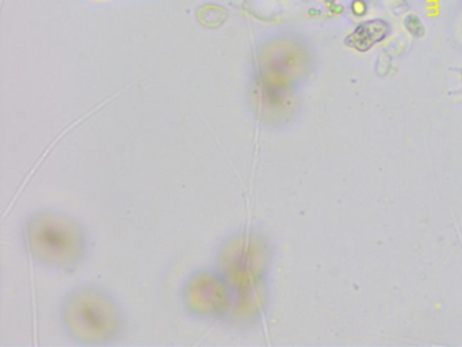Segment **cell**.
I'll return each mask as SVG.
<instances>
[{"instance_id":"cell-3","label":"cell","mask_w":462,"mask_h":347,"mask_svg":"<svg viewBox=\"0 0 462 347\" xmlns=\"http://www.w3.org/2000/svg\"><path fill=\"white\" fill-rule=\"evenodd\" d=\"M267 250L261 235L254 230L240 231L223 241L215 253V269L233 290L247 289L263 284Z\"/></svg>"},{"instance_id":"cell-6","label":"cell","mask_w":462,"mask_h":347,"mask_svg":"<svg viewBox=\"0 0 462 347\" xmlns=\"http://www.w3.org/2000/svg\"><path fill=\"white\" fill-rule=\"evenodd\" d=\"M404 27L415 37H422L425 35V27H423L422 20L417 15L411 14L405 17Z\"/></svg>"},{"instance_id":"cell-1","label":"cell","mask_w":462,"mask_h":347,"mask_svg":"<svg viewBox=\"0 0 462 347\" xmlns=\"http://www.w3.org/2000/svg\"><path fill=\"white\" fill-rule=\"evenodd\" d=\"M23 244L40 266L74 272L86 259L89 236L76 218L58 210L41 209L25 221Z\"/></svg>"},{"instance_id":"cell-2","label":"cell","mask_w":462,"mask_h":347,"mask_svg":"<svg viewBox=\"0 0 462 347\" xmlns=\"http://www.w3.org/2000/svg\"><path fill=\"white\" fill-rule=\"evenodd\" d=\"M64 333L83 346L112 344L124 333V313L117 300L98 285L71 290L60 305Z\"/></svg>"},{"instance_id":"cell-5","label":"cell","mask_w":462,"mask_h":347,"mask_svg":"<svg viewBox=\"0 0 462 347\" xmlns=\"http://www.w3.org/2000/svg\"><path fill=\"white\" fill-rule=\"evenodd\" d=\"M391 32V27L384 20H371L362 22L346 38V45L358 52H366L377 43L384 41Z\"/></svg>"},{"instance_id":"cell-4","label":"cell","mask_w":462,"mask_h":347,"mask_svg":"<svg viewBox=\"0 0 462 347\" xmlns=\"http://www.w3.org/2000/svg\"><path fill=\"white\" fill-rule=\"evenodd\" d=\"M184 305L190 315L202 320L228 321L235 290L213 267L194 272L182 290Z\"/></svg>"}]
</instances>
